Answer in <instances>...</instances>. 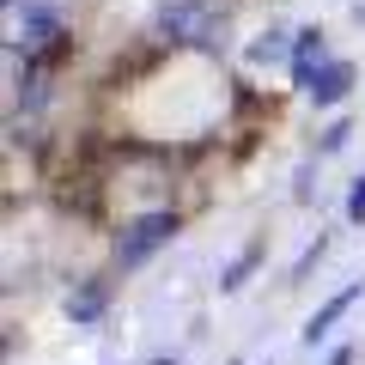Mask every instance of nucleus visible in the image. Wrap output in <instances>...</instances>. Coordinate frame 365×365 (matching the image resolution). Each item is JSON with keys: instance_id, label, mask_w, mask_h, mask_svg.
Segmentation results:
<instances>
[{"instance_id": "7ed1b4c3", "label": "nucleus", "mask_w": 365, "mask_h": 365, "mask_svg": "<svg viewBox=\"0 0 365 365\" xmlns=\"http://www.w3.org/2000/svg\"><path fill=\"white\" fill-rule=\"evenodd\" d=\"M329 67V49H323V31H299V43H292V86L311 91V79Z\"/></svg>"}, {"instance_id": "6e6552de", "label": "nucleus", "mask_w": 365, "mask_h": 365, "mask_svg": "<svg viewBox=\"0 0 365 365\" xmlns=\"http://www.w3.org/2000/svg\"><path fill=\"white\" fill-rule=\"evenodd\" d=\"M280 55H287V43H280V37H268V43H250V61H280Z\"/></svg>"}, {"instance_id": "1a4fd4ad", "label": "nucleus", "mask_w": 365, "mask_h": 365, "mask_svg": "<svg viewBox=\"0 0 365 365\" xmlns=\"http://www.w3.org/2000/svg\"><path fill=\"white\" fill-rule=\"evenodd\" d=\"M347 220L365 225V177H353V195H347Z\"/></svg>"}, {"instance_id": "20e7f679", "label": "nucleus", "mask_w": 365, "mask_h": 365, "mask_svg": "<svg viewBox=\"0 0 365 365\" xmlns=\"http://www.w3.org/2000/svg\"><path fill=\"white\" fill-rule=\"evenodd\" d=\"M347 91H353V61H329L323 73L311 79V91H304V98H311V104H341Z\"/></svg>"}, {"instance_id": "39448f33", "label": "nucleus", "mask_w": 365, "mask_h": 365, "mask_svg": "<svg viewBox=\"0 0 365 365\" xmlns=\"http://www.w3.org/2000/svg\"><path fill=\"white\" fill-rule=\"evenodd\" d=\"M353 299H359V287H341V292H335V299H329V304H323V311H317V317H311V323H304V347H317V341H323V335H329V329H335V323H341V317H347V311H353Z\"/></svg>"}, {"instance_id": "f257e3e1", "label": "nucleus", "mask_w": 365, "mask_h": 365, "mask_svg": "<svg viewBox=\"0 0 365 365\" xmlns=\"http://www.w3.org/2000/svg\"><path fill=\"white\" fill-rule=\"evenodd\" d=\"M170 232H177V213H170V207L128 220V225L116 232V262H122V268H140V262L153 256L158 244H170Z\"/></svg>"}, {"instance_id": "9d476101", "label": "nucleus", "mask_w": 365, "mask_h": 365, "mask_svg": "<svg viewBox=\"0 0 365 365\" xmlns=\"http://www.w3.org/2000/svg\"><path fill=\"white\" fill-rule=\"evenodd\" d=\"M250 262H256V250H244V256H237L232 268H225V280H220V287H244V274H250Z\"/></svg>"}, {"instance_id": "423d86ee", "label": "nucleus", "mask_w": 365, "mask_h": 365, "mask_svg": "<svg viewBox=\"0 0 365 365\" xmlns=\"http://www.w3.org/2000/svg\"><path fill=\"white\" fill-rule=\"evenodd\" d=\"M55 37H61V19H55V13H25V25L13 31L19 49H49Z\"/></svg>"}, {"instance_id": "f8f14e48", "label": "nucleus", "mask_w": 365, "mask_h": 365, "mask_svg": "<svg viewBox=\"0 0 365 365\" xmlns=\"http://www.w3.org/2000/svg\"><path fill=\"white\" fill-rule=\"evenodd\" d=\"M153 365H177V359H153Z\"/></svg>"}, {"instance_id": "9b49d317", "label": "nucleus", "mask_w": 365, "mask_h": 365, "mask_svg": "<svg viewBox=\"0 0 365 365\" xmlns=\"http://www.w3.org/2000/svg\"><path fill=\"white\" fill-rule=\"evenodd\" d=\"M347 122H329V128H323V153H335V146H347Z\"/></svg>"}, {"instance_id": "f03ea898", "label": "nucleus", "mask_w": 365, "mask_h": 365, "mask_svg": "<svg viewBox=\"0 0 365 365\" xmlns=\"http://www.w3.org/2000/svg\"><path fill=\"white\" fill-rule=\"evenodd\" d=\"M158 31L177 37V43H201L207 37V6L201 0H165L158 6Z\"/></svg>"}, {"instance_id": "0eeeda50", "label": "nucleus", "mask_w": 365, "mask_h": 365, "mask_svg": "<svg viewBox=\"0 0 365 365\" xmlns=\"http://www.w3.org/2000/svg\"><path fill=\"white\" fill-rule=\"evenodd\" d=\"M98 311H104V292H79V299H67V317H73V323H91Z\"/></svg>"}]
</instances>
